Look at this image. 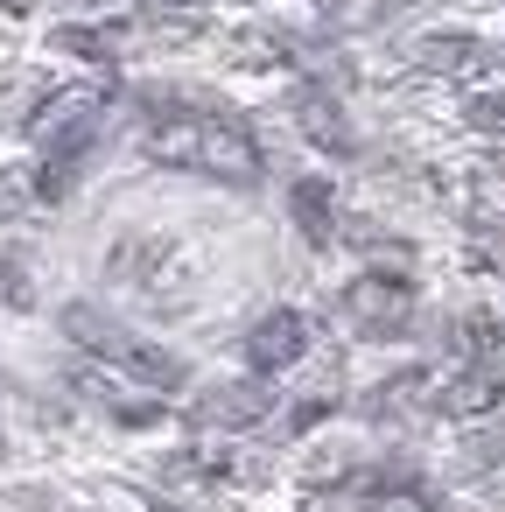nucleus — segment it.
Instances as JSON below:
<instances>
[{
	"label": "nucleus",
	"mask_w": 505,
	"mask_h": 512,
	"mask_svg": "<svg viewBox=\"0 0 505 512\" xmlns=\"http://www.w3.org/2000/svg\"><path fill=\"white\" fill-rule=\"evenodd\" d=\"M414 57H421L428 71H470V64L484 57V43L456 29V36H428V43H414Z\"/></svg>",
	"instance_id": "1a4fd4ad"
},
{
	"label": "nucleus",
	"mask_w": 505,
	"mask_h": 512,
	"mask_svg": "<svg viewBox=\"0 0 505 512\" xmlns=\"http://www.w3.org/2000/svg\"><path fill=\"white\" fill-rule=\"evenodd\" d=\"M64 330L85 344V351H99L106 365H120V379L127 386H148V393H176L183 379H190V365L176 358V351H162V344H148V337H134L120 316H106L99 302H71L64 309Z\"/></svg>",
	"instance_id": "f03ea898"
},
{
	"label": "nucleus",
	"mask_w": 505,
	"mask_h": 512,
	"mask_svg": "<svg viewBox=\"0 0 505 512\" xmlns=\"http://www.w3.org/2000/svg\"><path fill=\"white\" fill-rule=\"evenodd\" d=\"M148 155L169 169L211 176V183H253L260 176L253 127L239 113H218V106H162L148 120Z\"/></svg>",
	"instance_id": "f257e3e1"
},
{
	"label": "nucleus",
	"mask_w": 505,
	"mask_h": 512,
	"mask_svg": "<svg viewBox=\"0 0 505 512\" xmlns=\"http://www.w3.org/2000/svg\"><path fill=\"white\" fill-rule=\"evenodd\" d=\"M288 211H295V225H302L309 246H330V232H337V197H330L323 176H302V183L288 190Z\"/></svg>",
	"instance_id": "0eeeda50"
},
{
	"label": "nucleus",
	"mask_w": 505,
	"mask_h": 512,
	"mask_svg": "<svg viewBox=\"0 0 505 512\" xmlns=\"http://www.w3.org/2000/svg\"><path fill=\"white\" fill-rule=\"evenodd\" d=\"M491 400H498V372H491V365H463V372L435 393L442 414H477V407H491Z\"/></svg>",
	"instance_id": "6e6552de"
},
{
	"label": "nucleus",
	"mask_w": 505,
	"mask_h": 512,
	"mask_svg": "<svg viewBox=\"0 0 505 512\" xmlns=\"http://www.w3.org/2000/svg\"><path fill=\"white\" fill-rule=\"evenodd\" d=\"M463 120L484 127V134H505V92H470L463 99Z\"/></svg>",
	"instance_id": "9d476101"
},
{
	"label": "nucleus",
	"mask_w": 505,
	"mask_h": 512,
	"mask_svg": "<svg viewBox=\"0 0 505 512\" xmlns=\"http://www.w3.org/2000/svg\"><path fill=\"white\" fill-rule=\"evenodd\" d=\"M267 407H274L267 379H225V386L197 393V428H253Z\"/></svg>",
	"instance_id": "39448f33"
},
{
	"label": "nucleus",
	"mask_w": 505,
	"mask_h": 512,
	"mask_svg": "<svg viewBox=\"0 0 505 512\" xmlns=\"http://www.w3.org/2000/svg\"><path fill=\"white\" fill-rule=\"evenodd\" d=\"M302 351H309V316H302V309H267V316L246 330V365H253V379L288 372Z\"/></svg>",
	"instance_id": "20e7f679"
},
{
	"label": "nucleus",
	"mask_w": 505,
	"mask_h": 512,
	"mask_svg": "<svg viewBox=\"0 0 505 512\" xmlns=\"http://www.w3.org/2000/svg\"><path fill=\"white\" fill-rule=\"evenodd\" d=\"M295 127H302L323 155H351V120H344V106H337L330 92L302 85V92H295Z\"/></svg>",
	"instance_id": "423d86ee"
},
{
	"label": "nucleus",
	"mask_w": 505,
	"mask_h": 512,
	"mask_svg": "<svg viewBox=\"0 0 505 512\" xmlns=\"http://www.w3.org/2000/svg\"><path fill=\"white\" fill-rule=\"evenodd\" d=\"M337 309H344L351 337L386 344V337H400V330L414 323V288H407L400 274H358V281L337 295Z\"/></svg>",
	"instance_id": "7ed1b4c3"
}]
</instances>
